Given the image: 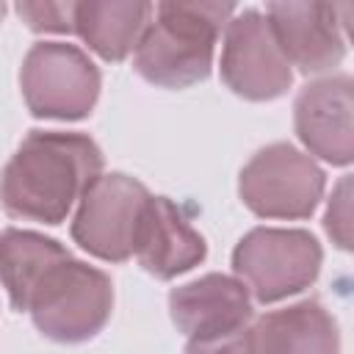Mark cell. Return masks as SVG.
I'll return each instance as SVG.
<instances>
[{"mask_svg":"<svg viewBox=\"0 0 354 354\" xmlns=\"http://www.w3.org/2000/svg\"><path fill=\"white\" fill-rule=\"evenodd\" d=\"M346 8L329 3H271L268 25L288 64L301 72H324L343 58L340 14Z\"/></svg>","mask_w":354,"mask_h":354,"instance_id":"cell-9","label":"cell"},{"mask_svg":"<svg viewBox=\"0 0 354 354\" xmlns=\"http://www.w3.org/2000/svg\"><path fill=\"white\" fill-rule=\"evenodd\" d=\"M324 194V171L290 144L260 149L241 171V196L266 218H304Z\"/></svg>","mask_w":354,"mask_h":354,"instance_id":"cell-6","label":"cell"},{"mask_svg":"<svg viewBox=\"0 0 354 354\" xmlns=\"http://www.w3.org/2000/svg\"><path fill=\"white\" fill-rule=\"evenodd\" d=\"M66 257L69 252L53 238L28 230H6L0 235V279L11 304L17 310H28L41 277Z\"/></svg>","mask_w":354,"mask_h":354,"instance_id":"cell-15","label":"cell"},{"mask_svg":"<svg viewBox=\"0 0 354 354\" xmlns=\"http://www.w3.org/2000/svg\"><path fill=\"white\" fill-rule=\"evenodd\" d=\"M0 17H3V6H0Z\"/></svg>","mask_w":354,"mask_h":354,"instance_id":"cell-19","label":"cell"},{"mask_svg":"<svg viewBox=\"0 0 354 354\" xmlns=\"http://www.w3.org/2000/svg\"><path fill=\"white\" fill-rule=\"evenodd\" d=\"M254 354H337L335 318L313 299L263 315L252 329Z\"/></svg>","mask_w":354,"mask_h":354,"instance_id":"cell-13","label":"cell"},{"mask_svg":"<svg viewBox=\"0 0 354 354\" xmlns=\"http://www.w3.org/2000/svg\"><path fill=\"white\" fill-rule=\"evenodd\" d=\"M149 202L147 188L127 174H102L80 196L72 238L102 260H127Z\"/></svg>","mask_w":354,"mask_h":354,"instance_id":"cell-7","label":"cell"},{"mask_svg":"<svg viewBox=\"0 0 354 354\" xmlns=\"http://www.w3.org/2000/svg\"><path fill=\"white\" fill-rule=\"evenodd\" d=\"M111 304V279L100 268H91L69 254L41 277L28 301V313L44 337L80 343L105 326Z\"/></svg>","mask_w":354,"mask_h":354,"instance_id":"cell-3","label":"cell"},{"mask_svg":"<svg viewBox=\"0 0 354 354\" xmlns=\"http://www.w3.org/2000/svg\"><path fill=\"white\" fill-rule=\"evenodd\" d=\"M100 169L102 155L91 138L33 130L3 169L0 205L17 218L58 224L100 177Z\"/></svg>","mask_w":354,"mask_h":354,"instance_id":"cell-1","label":"cell"},{"mask_svg":"<svg viewBox=\"0 0 354 354\" xmlns=\"http://www.w3.org/2000/svg\"><path fill=\"white\" fill-rule=\"evenodd\" d=\"M351 108V80L346 75L310 83L296 100L299 138L318 158L346 166L354 155Z\"/></svg>","mask_w":354,"mask_h":354,"instance_id":"cell-10","label":"cell"},{"mask_svg":"<svg viewBox=\"0 0 354 354\" xmlns=\"http://www.w3.org/2000/svg\"><path fill=\"white\" fill-rule=\"evenodd\" d=\"M152 17L149 3L130 0H91L75 6V30L80 39L108 61H122L138 47Z\"/></svg>","mask_w":354,"mask_h":354,"instance_id":"cell-14","label":"cell"},{"mask_svg":"<svg viewBox=\"0 0 354 354\" xmlns=\"http://www.w3.org/2000/svg\"><path fill=\"white\" fill-rule=\"evenodd\" d=\"M133 252L149 274L171 279L205 257V241L191 227L180 205L166 196H149Z\"/></svg>","mask_w":354,"mask_h":354,"instance_id":"cell-12","label":"cell"},{"mask_svg":"<svg viewBox=\"0 0 354 354\" xmlns=\"http://www.w3.org/2000/svg\"><path fill=\"white\" fill-rule=\"evenodd\" d=\"M75 6L77 3H19L17 14L33 28V30H75Z\"/></svg>","mask_w":354,"mask_h":354,"instance_id":"cell-16","label":"cell"},{"mask_svg":"<svg viewBox=\"0 0 354 354\" xmlns=\"http://www.w3.org/2000/svg\"><path fill=\"white\" fill-rule=\"evenodd\" d=\"M232 14L227 3H160L136 47V72L166 88L207 77L216 36Z\"/></svg>","mask_w":354,"mask_h":354,"instance_id":"cell-2","label":"cell"},{"mask_svg":"<svg viewBox=\"0 0 354 354\" xmlns=\"http://www.w3.org/2000/svg\"><path fill=\"white\" fill-rule=\"evenodd\" d=\"M169 310L177 329L191 340L243 329L252 318V304L243 282L224 274H207L171 290Z\"/></svg>","mask_w":354,"mask_h":354,"instance_id":"cell-11","label":"cell"},{"mask_svg":"<svg viewBox=\"0 0 354 354\" xmlns=\"http://www.w3.org/2000/svg\"><path fill=\"white\" fill-rule=\"evenodd\" d=\"M235 274L260 301H277L307 288L321 268V246L304 230L257 227L235 246Z\"/></svg>","mask_w":354,"mask_h":354,"instance_id":"cell-4","label":"cell"},{"mask_svg":"<svg viewBox=\"0 0 354 354\" xmlns=\"http://www.w3.org/2000/svg\"><path fill=\"white\" fill-rule=\"evenodd\" d=\"M221 77L246 100H274L290 86V64L263 14L243 11L227 22Z\"/></svg>","mask_w":354,"mask_h":354,"instance_id":"cell-8","label":"cell"},{"mask_svg":"<svg viewBox=\"0 0 354 354\" xmlns=\"http://www.w3.org/2000/svg\"><path fill=\"white\" fill-rule=\"evenodd\" d=\"M326 232L335 238L340 249L351 246V180L348 177H343L332 194V202L326 210Z\"/></svg>","mask_w":354,"mask_h":354,"instance_id":"cell-17","label":"cell"},{"mask_svg":"<svg viewBox=\"0 0 354 354\" xmlns=\"http://www.w3.org/2000/svg\"><path fill=\"white\" fill-rule=\"evenodd\" d=\"M22 94L28 108L44 119H80L100 94V72L72 44H33L22 64Z\"/></svg>","mask_w":354,"mask_h":354,"instance_id":"cell-5","label":"cell"},{"mask_svg":"<svg viewBox=\"0 0 354 354\" xmlns=\"http://www.w3.org/2000/svg\"><path fill=\"white\" fill-rule=\"evenodd\" d=\"M185 354H254L252 332L243 326V329H235V332H227V335L191 340Z\"/></svg>","mask_w":354,"mask_h":354,"instance_id":"cell-18","label":"cell"}]
</instances>
